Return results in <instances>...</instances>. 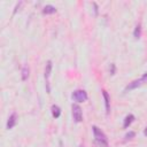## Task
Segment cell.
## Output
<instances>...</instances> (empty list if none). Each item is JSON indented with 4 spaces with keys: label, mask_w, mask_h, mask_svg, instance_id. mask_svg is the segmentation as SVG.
<instances>
[{
    "label": "cell",
    "mask_w": 147,
    "mask_h": 147,
    "mask_svg": "<svg viewBox=\"0 0 147 147\" xmlns=\"http://www.w3.org/2000/svg\"><path fill=\"white\" fill-rule=\"evenodd\" d=\"M16 122H17V115H16V113H13V114L8 117V121H7V125H6V127H7L8 130L13 129V127L16 125Z\"/></svg>",
    "instance_id": "cell-5"
},
{
    "label": "cell",
    "mask_w": 147,
    "mask_h": 147,
    "mask_svg": "<svg viewBox=\"0 0 147 147\" xmlns=\"http://www.w3.org/2000/svg\"><path fill=\"white\" fill-rule=\"evenodd\" d=\"M51 71H52V61H47L46 67H45V78H46V80H48V78L51 76Z\"/></svg>",
    "instance_id": "cell-10"
},
{
    "label": "cell",
    "mask_w": 147,
    "mask_h": 147,
    "mask_svg": "<svg viewBox=\"0 0 147 147\" xmlns=\"http://www.w3.org/2000/svg\"><path fill=\"white\" fill-rule=\"evenodd\" d=\"M134 136H136V133H134L133 131H129V132L125 134V140H130V139H132Z\"/></svg>",
    "instance_id": "cell-13"
},
{
    "label": "cell",
    "mask_w": 147,
    "mask_h": 147,
    "mask_svg": "<svg viewBox=\"0 0 147 147\" xmlns=\"http://www.w3.org/2000/svg\"><path fill=\"white\" fill-rule=\"evenodd\" d=\"M71 109H72V117H74V121L76 123H80L83 121V111H82V108L77 103H74L71 106Z\"/></svg>",
    "instance_id": "cell-3"
},
{
    "label": "cell",
    "mask_w": 147,
    "mask_h": 147,
    "mask_svg": "<svg viewBox=\"0 0 147 147\" xmlns=\"http://www.w3.org/2000/svg\"><path fill=\"white\" fill-rule=\"evenodd\" d=\"M115 64L114 63H111L110 64V75H115Z\"/></svg>",
    "instance_id": "cell-14"
},
{
    "label": "cell",
    "mask_w": 147,
    "mask_h": 147,
    "mask_svg": "<svg viewBox=\"0 0 147 147\" xmlns=\"http://www.w3.org/2000/svg\"><path fill=\"white\" fill-rule=\"evenodd\" d=\"M133 36H134V38H140V36H141V26H140V24H138L137 26H136V29H134V31H133Z\"/></svg>",
    "instance_id": "cell-12"
},
{
    "label": "cell",
    "mask_w": 147,
    "mask_h": 147,
    "mask_svg": "<svg viewBox=\"0 0 147 147\" xmlns=\"http://www.w3.org/2000/svg\"><path fill=\"white\" fill-rule=\"evenodd\" d=\"M93 6H94V8H95V9H94V11H95V14H98V6H96V3L94 2V3H93Z\"/></svg>",
    "instance_id": "cell-16"
},
{
    "label": "cell",
    "mask_w": 147,
    "mask_h": 147,
    "mask_svg": "<svg viewBox=\"0 0 147 147\" xmlns=\"http://www.w3.org/2000/svg\"><path fill=\"white\" fill-rule=\"evenodd\" d=\"M102 95H103V99H105V106H106V113L109 114L110 113V96L108 94L107 91L102 90Z\"/></svg>",
    "instance_id": "cell-6"
},
{
    "label": "cell",
    "mask_w": 147,
    "mask_h": 147,
    "mask_svg": "<svg viewBox=\"0 0 147 147\" xmlns=\"http://www.w3.org/2000/svg\"><path fill=\"white\" fill-rule=\"evenodd\" d=\"M146 83H147V72H145L139 79H134V80H132L131 83H129V85L125 86L124 92H129V91L136 90V88L140 87L141 85H144V84H146Z\"/></svg>",
    "instance_id": "cell-2"
},
{
    "label": "cell",
    "mask_w": 147,
    "mask_h": 147,
    "mask_svg": "<svg viewBox=\"0 0 147 147\" xmlns=\"http://www.w3.org/2000/svg\"><path fill=\"white\" fill-rule=\"evenodd\" d=\"M29 74H30V70H29V67L28 65H24L22 68V80H26L29 78Z\"/></svg>",
    "instance_id": "cell-11"
},
{
    "label": "cell",
    "mask_w": 147,
    "mask_h": 147,
    "mask_svg": "<svg viewBox=\"0 0 147 147\" xmlns=\"http://www.w3.org/2000/svg\"><path fill=\"white\" fill-rule=\"evenodd\" d=\"M51 110H52V115H53L54 118H59V117H60V115H61V109H60L59 106L53 105L52 108H51Z\"/></svg>",
    "instance_id": "cell-9"
},
{
    "label": "cell",
    "mask_w": 147,
    "mask_h": 147,
    "mask_svg": "<svg viewBox=\"0 0 147 147\" xmlns=\"http://www.w3.org/2000/svg\"><path fill=\"white\" fill-rule=\"evenodd\" d=\"M71 98H72V100H75L76 102H84V101H86L87 100V93L84 91V90H76V91H74V93L71 94Z\"/></svg>",
    "instance_id": "cell-4"
},
{
    "label": "cell",
    "mask_w": 147,
    "mask_h": 147,
    "mask_svg": "<svg viewBox=\"0 0 147 147\" xmlns=\"http://www.w3.org/2000/svg\"><path fill=\"white\" fill-rule=\"evenodd\" d=\"M21 5H22V2H18V3L15 6V9H14V14H16V11H17V9L20 8V6H21Z\"/></svg>",
    "instance_id": "cell-15"
},
{
    "label": "cell",
    "mask_w": 147,
    "mask_h": 147,
    "mask_svg": "<svg viewBox=\"0 0 147 147\" xmlns=\"http://www.w3.org/2000/svg\"><path fill=\"white\" fill-rule=\"evenodd\" d=\"M56 13V8L52 5H46L42 9V14H46V15H49V14H54Z\"/></svg>",
    "instance_id": "cell-8"
},
{
    "label": "cell",
    "mask_w": 147,
    "mask_h": 147,
    "mask_svg": "<svg viewBox=\"0 0 147 147\" xmlns=\"http://www.w3.org/2000/svg\"><path fill=\"white\" fill-rule=\"evenodd\" d=\"M92 130H93L95 144L99 147H108V138L103 133V131H101V129H99L96 125H93L92 126Z\"/></svg>",
    "instance_id": "cell-1"
},
{
    "label": "cell",
    "mask_w": 147,
    "mask_h": 147,
    "mask_svg": "<svg viewBox=\"0 0 147 147\" xmlns=\"http://www.w3.org/2000/svg\"><path fill=\"white\" fill-rule=\"evenodd\" d=\"M133 121H134V116H133L132 114H130V115L125 116V118H124V122H123V127H124V129L129 127Z\"/></svg>",
    "instance_id": "cell-7"
},
{
    "label": "cell",
    "mask_w": 147,
    "mask_h": 147,
    "mask_svg": "<svg viewBox=\"0 0 147 147\" xmlns=\"http://www.w3.org/2000/svg\"><path fill=\"white\" fill-rule=\"evenodd\" d=\"M144 136H146L147 137V126L145 127V130H144Z\"/></svg>",
    "instance_id": "cell-17"
}]
</instances>
